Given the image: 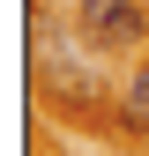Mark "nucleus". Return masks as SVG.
Masks as SVG:
<instances>
[{
    "label": "nucleus",
    "instance_id": "nucleus-1",
    "mask_svg": "<svg viewBox=\"0 0 149 156\" xmlns=\"http://www.w3.org/2000/svg\"><path fill=\"white\" fill-rule=\"evenodd\" d=\"M74 23H82L89 45L119 52V45H134V37H142V8H134V0H74Z\"/></svg>",
    "mask_w": 149,
    "mask_h": 156
},
{
    "label": "nucleus",
    "instance_id": "nucleus-2",
    "mask_svg": "<svg viewBox=\"0 0 149 156\" xmlns=\"http://www.w3.org/2000/svg\"><path fill=\"white\" fill-rule=\"evenodd\" d=\"M119 97H127V104H119V119H127V126H149V67H142Z\"/></svg>",
    "mask_w": 149,
    "mask_h": 156
}]
</instances>
